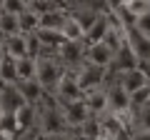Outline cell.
<instances>
[{
	"label": "cell",
	"instance_id": "cell-1",
	"mask_svg": "<svg viewBox=\"0 0 150 140\" xmlns=\"http://www.w3.org/2000/svg\"><path fill=\"white\" fill-rule=\"evenodd\" d=\"M35 63H38V73H35V78L40 80V85L45 88V90H53L55 88V83L60 80V75H63V63H60V58L58 55H53V53H40L35 58Z\"/></svg>",
	"mask_w": 150,
	"mask_h": 140
},
{
	"label": "cell",
	"instance_id": "cell-2",
	"mask_svg": "<svg viewBox=\"0 0 150 140\" xmlns=\"http://www.w3.org/2000/svg\"><path fill=\"white\" fill-rule=\"evenodd\" d=\"M108 73L110 68H100V65H93V63H83L80 68L75 70V78L80 83V90H93V88H100L108 85Z\"/></svg>",
	"mask_w": 150,
	"mask_h": 140
},
{
	"label": "cell",
	"instance_id": "cell-3",
	"mask_svg": "<svg viewBox=\"0 0 150 140\" xmlns=\"http://www.w3.org/2000/svg\"><path fill=\"white\" fill-rule=\"evenodd\" d=\"M105 90H108V110L105 113H118V115L130 118V93L125 90L118 80L108 83Z\"/></svg>",
	"mask_w": 150,
	"mask_h": 140
},
{
	"label": "cell",
	"instance_id": "cell-4",
	"mask_svg": "<svg viewBox=\"0 0 150 140\" xmlns=\"http://www.w3.org/2000/svg\"><path fill=\"white\" fill-rule=\"evenodd\" d=\"M58 58L65 70H78L85 63V43L83 40H65L58 48Z\"/></svg>",
	"mask_w": 150,
	"mask_h": 140
},
{
	"label": "cell",
	"instance_id": "cell-5",
	"mask_svg": "<svg viewBox=\"0 0 150 140\" xmlns=\"http://www.w3.org/2000/svg\"><path fill=\"white\" fill-rule=\"evenodd\" d=\"M50 93L55 95V100H58V103H65V100H78V98H83L80 83H78V78H75V70H63L60 80L55 83V88H53Z\"/></svg>",
	"mask_w": 150,
	"mask_h": 140
},
{
	"label": "cell",
	"instance_id": "cell-6",
	"mask_svg": "<svg viewBox=\"0 0 150 140\" xmlns=\"http://www.w3.org/2000/svg\"><path fill=\"white\" fill-rule=\"evenodd\" d=\"M60 110H63V120H65V128H80L88 118H90V110H88L85 100L78 98V100H65L60 103Z\"/></svg>",
	"mask_w": 150,
	"mask_h": 140
},
{
	"label": "cell",
	"instance_id": "cell-7",
	"mask_svg": "<svg viewBox=\"0 0 150 140\" xmlns=\"http://www.w3.org/2000/svg\"><path fill=\"white\" fill-rule=\"evenodd\" d=\"M23 103L25 100L18 83H0V113H15Z\"/></svg>",
	"mask_w": 150,
	"mask_h": 140
},
{
	"label": "cell",
	"instance_id": "cell-8",
	"mask_svg": "<svg viewBox=\"0 0 150 140\" xmlns=\"http://www.w3.org/2000/svg\"><path fill=\"white\" fill-rule=\"evenodd\" d=\"M112 58H115V50L110 45L100 43H90L85 45V63H93V65H100V68H110L112 65Z\"/></svg>",
	"mask_w": 150,
	"mask_h": 140
},
{
	"label": "cell",
	"instance_id": "cell-9",
	"mask_svg": "<svg viewBox=\"0 0 150 140\" xmlns=\"http://www.w3.org/2000/svg\"><path fill=\"white\" fill-rule=\"evenodd\" d=\"M125 40H128V45L135 50V55L140 60H150V38L148 35H143L135 25H128L125 28Z\"/></svg>",
	"mask_w": 150,
	"mask_h": 140
},
{
	"label": "cell",
	"instance_id": "cell-10",
	"mask_svg": "<svg viewBox=\"0 0 150 140\" xmlns=\"http://www.w3.org/2000/svg\"><path fill=\"white\" fill-rule=\"evenodd\" d=\"M138 63H140V58L135 55V50L130 48L128 40H125V43L115 50V58H112V65H110V68H115V73H123V70L138 68Z\"/></svg>",
	"mask_w": 150,
	"mask_h": 140
},
{
	"label": "cell",
	"instance_id": "cell-11",
	"mask_svg": "<svg viewBox=\"0 0 150 140\" xmlns=\"http://www.w3.org/2000/svg\"><path fill=\"white\" fill-rule=\"evenodd\" d=\"M83 100H85L88 110H90L93 115H103L108 110V90H105V85L93 88V90H85L83 93Z\"/></svg>",
	"mask_w": 150,
	"mask_h": 140
},
{
	"label": "cell",
	"instance_id": "cell-12",
	"mask_svg": "<svg viewBox=\"0 0 150 140\" xmlns=\"http://www.w3.org/2000/svg\"><path fill=\"white\" fill-rule=\"evenodd\" d=\"M115 80H118L128 93H135L138 88L148 85V78H145V73L140 70V65H138V68H133V70H123V73H118Z\"/></svg>",
	"mask_w": 150,
	"mask_h": 140
},
{
	"label": "cell",
	"instance_id": "cell-13",
	"mask_svg": "<svg viewBox=\"0 0 150 140\" xmlns=\"http://www.w3.org/2000/svg\"><path fill=\"white\" fill-rule=\"evenodd\" d=\"M3 45H5V53L10 58L20 60L28 55V40H25V33H13V35H5L3 38Z\"/></svg>",
	"mask_w": 150,
	"mask_h": 140
},
{
	"label": "cell",
	"instance_id": "cell-14",
	"mask_svg": "<svg viewBox=\"0 0 150 140\" xmlns=\"http://www.w3.org/2000/svg\"><path fill=\"white\" fill-rule=\"evenodd\" d=\"M15 118H18V125H20V133H30L38 125V105L23 103L20 108L15 110Z\"/></svg>",
	"mask_w": 150,
	"mask_h": 140
},
{
	"label": "cell",
	"instance_id": "cell-15",
	"mask_svg": "<svg viewBox=\"0 0 150 140\" xmlns=\"http://www.w3.org/2000/svg\"><path fill=\"white\" fill-rule=\"evenodd\" d=\"M108 28H110V20H108V15L103 13V15H98V20L85 30V38H83V43H85V45H90V43H100V40L105 38Z\"/></svg>",
	"mask_w": 150,
	"mask_h": 140
},
{
	"label": "cell",
	"instance_id": "cell-16",
	"mask_svg": "<svg viewBox=\"0 0 150 140\" xmlns=\"http://www.w3.org/2000/svg\"><path fill=\"white\" fill-rule=\"evenodd\" d=\"M18 88H20V93H23V100H25V103H33V105H38V100H40V98H43V93H45V88L40 85V80H38V78L20 80V83H18Z\"/></svg>",
	"mask_w": 150,
	"mask_h": 140
},
{
	"label": "cell",
	"instance_id": "cell-17",
	"mask_svg": "<svg viewBox=\"0 0 150 140\" xmlns=\"http://www.w3.org/2000/svg\"><path fill=\"white\" fill-rule=\"evenodd\" d=\"M63 35H65V40H83L85 38V30L80 28V23L75 20V15L73 13H68L65 15V20H63Z\"/></svg>",
	"mask_w": 150,
	"mask_h": 140
},
{
	"label": "cell",
	"instance_id": "cell-18",
	"mask_svg": "<svg viewBox=\"0 0 150 140\" xmlns=\"http://www.w3.org/2000/svg\"><path fill=\"white\" fill-rule=\"evenodd\" d=\"M13 33H20V20H18V13H0V38L13 35Z\"/></svg>",
	"mask_w": 150,
	"mask_h": 140
},
{
	"label": "cell",
	"instance_id": "cell-19",
	"mask_svg": "<svg viewBox=\"0 0 150 140\" xmlns=\"http://www.w3.org/2000/svg\"><path fill=\"white\" fill-rule=\"evenodd\" d=\"M18 20H20V33H35L40 25V13H35L33 8H25L23 13H18Z\"/></svg>",
	"mask_w": 150,
	"mask_h": 140
},
{
	"label": "cell",
	"instance_id": "cell-20",
	"mask_svg": "<svg viewBox=\"0 0 150 140\" xmlns=\"http://www.w3.org/2000/svg\"><path fill=\"white\" fill-rule=\"evenodd\" d=\"M15 65H18V83H20V80H30V78H35V73H38V63H35V58L25 55V58L15 60Z\"/></svg>",
	"mask_w": 150,
	"mask_h": 140
},
{
	"label": "cell",
	"instance_id": "cell-21",
	"mask_svg": "<svg viewBox=\"0 0 150 140\" xmlns=\"http://www.w3.org/2000/svg\"><path fill=\"white\" fill-rule=\"evenodd\" d=\"M0 83H18V65H15V58L5 55L3 65H0Z\"/></svg>",
	"mask_w": 150,
	"mask_h": 140
},
{
	"label": "cell",
	"instance_id": "cell-22",
	"mask_svg": "<svg viewBox=\"0 0 150 140\" xmlns=\"http://www.w3.org/2000/svg\"><path fill=\"white\" fill-rule=\"evenodd\" d=\"M0 130L8 135H20V125H18V118L15 113H0Z\"/></svg>",
	"mask_w": 150,
	"mask_h": 140
},
{
	"label": "cell",
	"instance_id": "cell-23",
	"mask_svg": "<svg viewBox=\"0 0 150 140\" xmlns=\"http://www.w3.org/2000/svg\"><path fill=\"white\" fill-rule=\"evenodd\" d=\"M133 25L138 28V30L143 33V35H148V38H150V13H145V15L135 18V20H133Z\"/></svg>",
	"mask_w": 150,
	"mask_h": 140
},
{
	"label": "cell",
	"instance_id": "cell-24",
	"mask_svg": "<svg viewBox=\"0 0 150 140\" xmlns=\"http://www.w3.org/2000/svg\"><path fill=\"white\" fill-rule=\"evenodd\" d=\"M3 8H5L8 13H23L28 8L25 0H3Z\"/></svg>",
	"mask_w": 150,
	"mask_h": 140
},
{
	"label": "cell",
	"instance_id": "cell-25",
	"mask_svg": "<svg viewBox=\"0 0 150 140\" xmlns=\"http://www.w3.org/2000/svg\"><path fill=\"white\" fill-rule=\"evenodd\" d=\"M110 140H133V133H130V128H120Z\"/></svg>",
	"mask_w": 150,
	"mask_h": 140
},
{
	"label": "cell",
	"instance_id": "cell-26",
	"mask_svg": "<svg viewBox=\"0 0 150 140\" xmlns=\"http://www.w3.org/2000/svg\"><path fill=\"white\" fill-rule=\"evenodd\" d=\"M133 140H150V130H133Z\"/></svg>",
	"mask_w": 150,
	"mask_h": 140
},
{
	"label": "cell",
	"instance_id": "cell-27",
	"mask_svg": "<svg viewBox=\"0 0 150 140\" xmlns=\"http://www.w3.org/2000/svg\"><path fill=\"white\" fill-rule=\"evenodd\" d=\"M30 140H55V138H53V135H48V133H43V130H40V133H35V135H33Z\"/></svg>",
	"mask_w": 150,
	"mask_h": 140
},
{
	"label": "cell",
	"instance_id": "cell-28",
	"mask_svg": "<svg viewBox=\"0 0 150 140\" xmlns=\"http://www.w3.org/2000/svg\"><path fill=\"white\" fill-rule=\"evenodd\" d=\"M120 5H123V0H105L108 10H115V8H120Z\"/></svg>",
	"mask_w": 150,
	"mask_h": 140
},
{
	"label": "cell",
	"instance_id": "cell-29",
	"mask_svg": "<svg viewBox=\"0 0 150 140\" xmlns=\"http://www.w3.org/2000/svg\"><path fill=\"white\" fill-rule=\"evenodd\" d=\"M5 45H3V38H0V65H3V60H5Z\"/></svg>",
	"mask_w": 150,
	"mask_h": 140
},
{
	"label": "cell",
	"instance_id": "cell-30",
	"mask_svg": "<svg viewBox=\"0 0 150 140\" xmlns=\"http://www.w3.org/2000/svg\"><path fill=\"white\" fill-rule=\"evenodd\" d=\"M0 140H15V135H8V133H3V130H0Z\"/></svg>",
	"mask_w": 150,
	"mask_h": 140
},
{
	"label": "cell",
	"instance_id": "cell-31",
	"mask_svg": "<svg viewBox=\"0 0 150 140\" xmlns=\"http://www.w3.org/2000/svg\"><path fill=\"white\" fill-rule=\"evenodd\" d=\"M73 140H90V138H85V135H80V133H78V135H75Z\"/></svg>",
	"mask_w": 150,
	"mask_h": 140
},
{
	"label": "cell",
	"instance_id": "cell-32",
	"mask_svg": "<svg viewBox=\"0 0 150 140\" xmlns=\"http://www.w3.org/2000/svg\"><path fill=\"white\" fill-rule=\"evenodd\" d=\"M3 10H5V8H3V0H0V13H3Z\"/></svg>",
	"mask_w": 150,
	"mask_h": 140
},
{
	"label": "cell",
	"instance_id": "cell-33",
	"mask_svg": "<svg viewBox=\"0 0 150 140\" xmlns=\"http://www.w3.org/2000/svg\"><path fill=\"white\" fill-rule=\"evenodd\" d=\"M148 65H150V60H148Z\"/></svg>",
	"mask_w": 150,
	"mask_h": 140
},
{
	"label": "cell",
	"instance_id": "cell-34",
	"mask_svg": "<svg viewBox=\"0 0 150 140\" xmlns=\"http://www.w3.org/2000/svg\"><path fill=\"white\" fill-rule=\"evenodd\" d=\"M15 140H18V138H15Z\"/></svg>",
	"mask_w": 150,
	"mask_h": 140
}]
</instances>
